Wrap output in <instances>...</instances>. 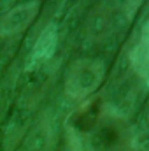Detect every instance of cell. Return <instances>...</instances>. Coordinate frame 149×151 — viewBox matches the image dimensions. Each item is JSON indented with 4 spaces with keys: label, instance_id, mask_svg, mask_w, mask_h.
Listing matches in <instances>:
<instances>
[{
    "label": "cell",
    "instance_id": "cell-1",
    "mask_svg": "<svg viewBox=\"0 0 149 151\" xmlns=\"http://www.w3.org/2000/svg\"><path fill=\"white\" fill-rule=\"evenodd\" d=\"M105 76V65L98 58H81L75 60L65 72L63 88L65 93L74 100H84L95 90H98L100 83Z\"/></svg>",
    "mask_w": 149,
    "mask_h": 151
},
{
    "label": "cell",
    "instance_id": "cell-2",
    "mask_svg": "<svg viewBox=\"0 0 149 151\" xmlns=\"http://www.w3.org/2000/svg\"><path fill=\"white\" fill-rule=\"evenodd\" d=\"M40 9V0L23 2L0 16V37H16L23 34L37 18Z\"/></svg>",
    "mask_w": 149,
    "mask_h": 151
},
{
    "label": "cell",
    "instance_id": "cell-3",
    "mask_svg": "<svg viewBox=\"0 0 149 151\" xmlns=\"http://www.w3.org/2000/svg\"><path fill=\"white\" fill-rule=\"evenodd\" d=\"M58 144V127L51 114H46L34 125L23 142V151H54Z\"/></svg>",
    "mask_w": 149,
    "mask_h": 151
},
{
    "label": "cell",
    "instance_id": "cell-4",
    "mask_svg": "<svg viewBox=\"0 0 149 151\" xmlns=\"http://www.w3.org/2000/svg\"><path fill=\"white\" fill-rule=\"evenodd\" d=\"M56 47H58V27L54 23H49L39 34L37 40L34 44V49H32V55H30L32 65L49 62L54 56Z\"/></svg>",
    "mask_w": 149,
    "mask_h": 151
},
{
    "label": "cell",
    "instance_id": "cell-5",
    "mask_svg": "<svg viewBox=\"0 0 149 151\" xmlns=\"http://www.w3.org/2000/svg\"><path fill=\"white\" fill-rule=\"evenodd\" d=\"M130 63L140 77L149 81V21L144 25L140 37L130 53Z\"/></svg>",
    "mask_w": 149,
    "mask_h": 151
},
{
    "label": "cell",
    "instance_id": "cell-6",
    "mask_svg": "<svg viewBox=\"0 0 149 151\" xmlns=\"http://www.w3.org/2000/svg\"><path fill=\"white\" fill-rule=\"evenodd\" d=\"M65 151H84L82 139L77 135L75 128H67V148Z\"/></svg>",
    "mask_w": 149,
    "mask_h": 151
},
{
    "label": "cell",
    "instance_id": "cell-7",
    "mask_svg": "<svg viewBox=\"0 0 149 151\" xmlns=\"http://www.w3.org/2000/svg\"><path fill=\"white\" fill-rule=\"evenodd\" d=\"M140 4H142V0H126V16L128 18H132L137 11H139V7H140Z\"/></svg>",
    "mask_w": 149,
    "mask_h": 151
}]
</instances>
